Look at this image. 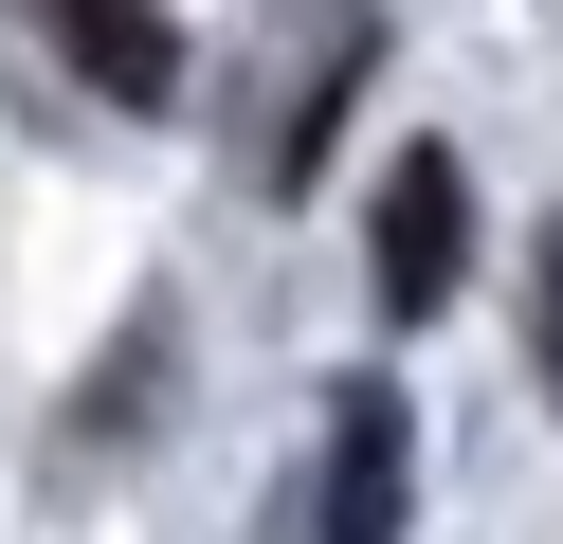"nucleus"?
I'll return each mask as SVG.
<instances>
[{
  "mask_svg": "<svg viewBox=\"0 0 563 544\" xmlns=\"http://www.w3.org/2000/svg\"><path fill=\"white\" fill-rule=\"evenodd\" d=\"M527 363H545V399H563V218H545V254H527Z\"/></svg>",
  "mask_w": 563,
  "mask_h": 544,
  "instance_id": "obj_5",
  "label": "nucleus"
},
{
  "mask_svg": "<svg viewBox=\"0 0 563 544\" xmlns=\"http://www.w3.org/2000/svg\"><path fill=\"white\" fill-rule=\"evenodd\" d=\"M19 19H37L110 109H164V91H183V19H164V0H19Z\"/></svg>",
  "mask_w": 563,
  "mask_h": 544,
  "instance_id": "obj_3",
  "label": "nucleus"
},
{
  "mask_svg": "<svg viewBox=\"0 0 563 544\" xmlns=\"http://www.w3.org/2000/svg\"><path fill=\"white\" fill-rule=\"evenodd\" d=\"M364 73H382V19L345 0V19H328V55H309V91L273 109V181H309V164H328V127H345V91H364Z\"/></svg>",
  "mask_w": 563,
  "mask_h": 544,
  "instance_id": "obj_4",
  "label": "nucleus"
},
{
  "mask_svg": "<svg viewBox=\"0 0 563 544\" xmlns=\"http://www.w3.org/2000/svg\"><path fill=\"white\" fill-rule=\"evenodd\" d=\"M364 273H382V309H400V326L454 309V273H473V181H454V145H400V164H382Z\"/></svg>",
  "mask_w": 563,
  "mask_h": 544,
  "instance_id": "obj_1",
  "label": "nucleus"
},
{
  "mask_svg": "<svg viewBox=\"0 0 563 544\" xmlns=\"http://www.w3.org/2000/svg\"><path fill=\"white\" fill-rule=\"evenodd\" d=\"M400 490H418L400 381H345V418H328V544H400Z\"/></svg>",
  "mask_w": 563,
  "mask_h": 544,
  "instance_id": "obj_2",
  "label": "nucleus"
}]
</instances>
